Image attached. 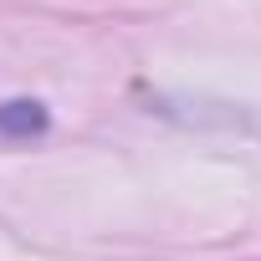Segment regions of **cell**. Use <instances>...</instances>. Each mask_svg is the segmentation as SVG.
I'll use <instances>...</instances> for the list:
<instances>
[{"mask_svg":"<svg viewBox=\"0 0 261 261\" xmlns=\"http://www.w3.org/2000/svg\"><path fill=\"white\" fill-rule=\"evenodd\" d=\"M0 128H21V134L41 128V113H36V102H6V108H0Z\"/></svg>","mask_w":261,"mask_h":261,"instance_id":"cell-1","label":"cell"}]
</instances>
